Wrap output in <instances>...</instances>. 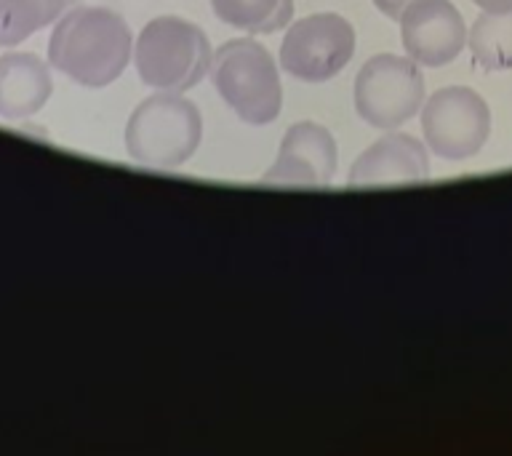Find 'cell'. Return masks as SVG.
I'll return each instance as SVG.
<instances>
[{"instance_id":"1","label":"cell","mask_w":512,"mask_h":456,"mask_svg":"<svg viewBox=\"0 0 512 456\" xmlns=\"http://www.w3.org/2000/svg\"><path fill=\"white\" fill-rule=\"evenodd\" d=\"M134 40L126 19L110 8H72L48 40V62L86 88L115 83L128 67Z\"/></svg>"},{"instance_id":"2","label":"cell","mask_w":512,"mask_h":456,"mask_svg":"<svg viewBox=\"0 0 512 456\" xmlns=\"http://www.w3.org/2000/svg\"><path fill=\"white\" fill-rule=\"evenodd\" d=\"M211 80L227 107L243 123L267 126L283 110V83L278 64L254 38L227 40L214 51Z\"/></svg>"},{"instance_id":"3","label":"cell","mask_w":512,"mask_h":456,"mask_svg":"<svg viewBox=\"0 0 512 456\" xmlns=\"http://www.w3.org/2000/svg\"><path fill=\"white\" fill-rule=\"evenodd\" d=\"M211 43L198 24L179 16H158L144 24L134 48L136 72L158 91H190L211 70Z\"/></svg>"},{"instance_id":"4","label":"cell","mask_w":512,"mask_h":456,"mask_svg":"<svg viewBox=\"0 0 512 456\" xmlns=\"http://www.w3.org/2000/svg\"><path fill=\"white\" fill-rule=\"evenodd\" d=\"M203 136L200 110L190 99L163 91L144 99L126 123L128 158L155 168H176L195 155Z\"/></svg>"},{"instance_id":"5","label":"cell","mask_w":512,"mask_h":456,"mask_svg":"<svg viewBox=\"0 0 512 456\" xmlns=\"http://www.w3.org/2000/svg\"><path fill=\"white\" fill-rule=\"evenodd\" d=\"M422 102L424 78L411 56L376 54L355 75V110L368 126H403Z\"/></svg>"},{"instance_id":"6","label":"cell","mask_w":512,"mask_h":456,"mask_svg":"<svg viewBox=\"0 0 512 456\" xmlns=\"http://www.w3.org/2000/svg\"><path fill=\"white\" fill-rule=\"evenodd\" d=\"M422 134L438 158L467 160L478 155L491 136V110L472 88H438L422 107Z\"/></svg>"},{"instance_id":"7","label":"cell","mask_w":512,"mask_h":456,"mask_svg":"<svg viewBox=\"0 0 512 456\" xmlns=\"http://www.w3.org/2000/svg\"><path fill=\"white\" fill-rule=\"evenodd\" d=\"M355 30L342 14L304 16L286 32L280 46V67L304 83H326L350 64Z\"/></svg>"},{"instance_id":"8","label":"cell","mask_w":512,"mask_h":456,"mask_svg":"<svg viewBox=\"0 0 512 456\" xmlns=\"http://www.w3.org/2000/svg\"><path fill=\"white\" fill-rule=\"evenodd\" d=\"M400 43L422 67H443L462 54L467 27L451 0H414L400 16Z\"/></svg>"},{"instance_id":"9","label":"cell","mask_w":512,"mask_h":456,"mask_svg":"<svg viewBox=\"0 0 512 456\" xmlns=\"http://www.w3.org/2000/svg\"><path fill=\"white\" fill-rule=\"evenodd\" d=\"M336 174V142L320 123L304 120L288 128L278 158L264 171V184L278 187H323Z\"/></svg>"},{"instance_id":"10","label":"cell","mask_w":512,"mask_h":456,"mask_svg":"<svg viewBox=\"0 0 512 456\" xmlns=\"http://www.w3.org/2000/svg\"><path fill=\"white\" fill-rule=\"evenodd\" d=\"M430 179L427 147L408 134H387L376 139L352 163L350 187H395Z\"/></svg>"},{"instance_id":"11","label":"cell","mask_w":512,"mask_h":456,"mask_svg":"<svg viewBox=\"0 0 512 456\" xmlns=\"http://www.w3.org/2000/svg\"><path fill=\"white\" fill-rule=\"evenodd\" d=\"M51 72L35 54L0 56V118L24 120L38 115L51 99Z\"/></svg>"},{"instance_id":"12","label":"cell","mask_w":512,"mask_h":456,"mask_svg":"<svg viewBox=\"0 0 512 456\" xmlns=\"http://www.w3.org/2000/svg\"><path fill=\"white\" fill-rule=\"evenodd\" d=\"M219 22L248 35H272L294 16V0H211Z\"/></svg>"},{"instance_id":"13","label":"cell","mask_w":512,"mask_h":456,"mask_svg":"<svg viewBox=\"0 0 512 456\" xmlns=\"http://www.w3.org/2000/svg\"><path fill=\"white\" fill-rule=\"evenodd\" d=\"M470 54L475 67L488 72L512 67V8L502 14H483L470 30Z\"/></svg>"},{"instance_id":"14","label":"cell","mask_w":512,"mask_h":456,"mask_svg":"<svg viewBox=\"0 0 512 456\" xmlns=\"http://www.w3.org/2000/svg\"><path fill=\"white\" fill-rule=\"evenodd\" d=\"M67 0H0V48H11L48 27Z\"/></svg>"},{"instance_id":"15","label":"cell","mask_w":512,"mask_h":456,"mask_svg":"<svg viewBox=\"0 0 512 456\" xmlns=\"http://www.w3.org/2000/svg\"><path fill=\"white\" fill-rule=\"evenodd\" d=\"M414 0H374V6L382 11L387 19H392V22H400V16L406 14V8L411 6Z\"/></svg>"},{"instance_id":"16","label":"cell","mask_w":512,"mask_h":456,"mask_svg":"<svg viewBox=\"0 0 512 456\" xmlns=\"http://www.w3.org/2000/svg\"><path fill=\"white\" fill-rule=\"evenodd\" d=\"M472 3L483 8V11H491V14H502V11L512 8V0H472Z\"/></svg>"}]
</instances>
